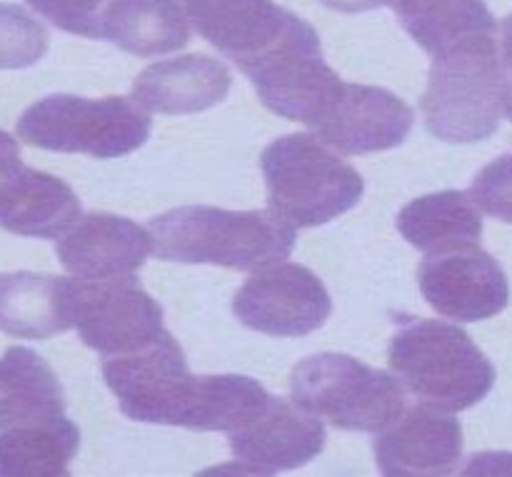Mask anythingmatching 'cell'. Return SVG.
Masks as SVG:
<instances>
[{"mask_svg":"<svg viewBox=\"0 0 512 477\" xmlns=\"http://www.w3.org/2000/svg\"><path fill=\"white\" fill-rule=\"evenodd\" d=\"M103 378L130 420L235 433L258 418L270 395L248 375H193L170 333L130 355L105 358Z\"/></svg>","mask_w":512,"mask_h":477,"instance_id":"6da1fadb","label":"cell"},{"mask_svg":"<svg viewBox=\"0 0 512 477\" xmlns=\"http://www.w3.org/2000/svg\"><path fill=\"white\" fill-rule=\"evenodd\" d=\"M148 230L160 260L210 263L243 273L283 263L295 248V225L273 210L188 205L153 218Z\"/></svg>","mask_w":512,"mask_h":477,"instance_id":"7a4b0ae2","label":"cell"},{"mask_svg":"<svg viewBox=\"0 0 512 477\" xmlns=\"http://www.w3.org/2000/svg\"><path fill=\"white\" fill-rule=\"evenodd\" d=\"M512 83L498 38L480 35L433 55L423 110L425 128L445 143H480L498 130Z\"/></svg>","mask_w":512,"mask_h":477,"instance_id":"3957f363","label":"cell"},{"mask_svg":"<svg viewBox=\"0 0 512 477\" xmlns=\"http://www.w3.org/2000/svg\"><path fill=\"white\" fill-rule=\"evenodd\" d=\"M390 370L423 403L463 413L488 398L495 368L458 325L443 320H403L388 348Z\"/></svg>","mask_w":512,"mask_h":477,"instance_id":"277c9868","label":"cell"},{"mask_svg":"<svg viewBox=\"0 0 512 477\" xmlns=\"http://www.w3.org/2000/svg\"><path fill=\"white\" fill-rule=\"evenodd\" d=\"M268 208L295 228H315L348 213L365 193L363 175L318 135L293 133L260 155Z\"/></svg>","mask_w":512,"mask_h":477,"instance_id":"5b68a950","label":"cell"},{"mask_svg":"<svg viewBox=\"0 0 512 477\" xmlns=\"http://www.w3.org/2000/svg\"><path fill=\"white\" fill-rule=\"evenodd\" d=\"M153 130L148 110L133 98L90 100L80 95H48L20 115L15 133L35 148L53 153H83L98 160L130 155Z\"/></svg>","mask_w":512,"mask_h":477,"instance_id":"8992f818","label":"cell"},{"mask_svg":"<svg viewBox=\"0 0 512 477\" xmlns=\"http://www.w3.org/2000/svg\"><path fill=\"white\" fill-rule=\"evenodd\" d=\"M290 393L300 408L348 433H380L405 410L398 375L340 353H320L295 365Z\"/></svg>","mask_w":512,"mask_h":477,"instance_id":"52a82bcc","label":"cell"},{"mask_svg":"<svg viewBox=\"0 0 512 477\" xmlns=\"http://www.w3.org/2000/svg\"><path fill=\"white\" fill-rule=\"evenodd\" d=\"M243 73L253 80L265 108L310 128L328 113L345 83L325 63L318 33L303 18H298L270 53L250 63Z\"/></svg>","mask_w":512,"mask_h":477,"instance_id":"ba28073f","label":"cell"},{"mask_svg":"<svg viewBox=\"0 0 512 477\" xmlns=\"http://www.w3.org/2000/svg\"><path fill=\"white\" fill-rule=\"evenodd\" d=\"M73 325L80 340L103 358L138 353L168 333L163 308L133 275L73 280Z\"/></svg>","mask_w":512,"mask_h":477,"instance_id":"9c48e42d","label":"cell"},{"mask_svg":"<svg viewBox=\"0 0 512 477\" xmlns=\"http://www.w3.org/2000/svg\"><path fill=\"white\" fill-rule=\"evenodd\" d=\"M233 313L245 328L273 338H303L323 328L333 300L323 280L298 263L260 268L235 293Z\"/></svg>","mask_w":512,"mask_h":477,"instance_id":"30bf717a","label":"cell"},{"mask_svg":"<svg viewBox=\"0 0 512 477\" xmlns=\"http://www.w3.org/2000/svg\"><path fill=\"white\" fill-rule=\"evenodd\" d=\"M420 293L433 310L458 323H480L510 303L505 270L478 245L428 255L418 268Z\"/></svg>","mask_w":512,"mask_h":477,"instance_id":"8fae6325","label":"cell"},{"mask_svg":"<svg viewBox=\"0 0 512 477\" xmlns=\"http://www.w3.org/2000/svg\"><path fill=\"white\" fill-rule=\"evenodd\" d=\"M78 215V195L65 180L25 168L18 140L0 130V228L23 238L53 240Z\"/></svg>","mask_w":512,"mask_h":477,"instance_id":"7c38bea8","label":"cell"},{"mask_svg":"<svg viewBox=\"0 0 512 477\" xmlns=\"http://www.w3.org/2000/svg\"><path fill=\"white\" fill-rule=\"evenodd\" d=\"M415 113L405 100L385 88L343 83L315 135L343 155L380 153L398 148L413 130Z\"/></svg>","mask_w":512,"mask_h":477,"instance_id":"4fadbf2b","label":"cell"},{"mask_svg":"<svg viewBox=\"0 0 512 477\" xmlns=\"http://www.w3.org/2000/svg\"><path fill=\"white\" fill-rule=\"evenodd\" d=\"M325 425L298 403L273 398L245 428L230 433V450L240 470L275 475L295 470L318 458L325 448Z\"/></svg>","mask_w":512,"mask_h":477,"instance_id":"5bb4252c","label":"cell"},{"mask_svg":"<svg viewBox=\"0 0 512 477\" xmlns=\"http://www.w3.org/2000/svg\"><path fill=\"white\" fill-rule=\"evenodd\" d=\"M375 463L388 477L450 475L463 458V428L435 405H415L375 438Z\"/></svg>","mask_w":512,"mask_h":477,"instance_id":"9a60e30c","label":"cell"},{"mask_svg":"<svg viewBox=\"0 0 512 477\" xmlns=\"http://www.w3.org/2000/svg\"><path fill=\"white\" fill-rule=\"evenodd\" d=\"M200 35L240 70L275 48L298 15L273 0H178Z\"/></svg>","mask_w":512,"mask_h":477,"instance_id":"2e32d148","label":"cell"},{"mask_svg":"<svg viewBox=\"0 0 512 477\" xmlns=\"http://www.w3.org/2000/svg\"><path fill=\"white\" fill-rule=\"evenodd\" d=\"M153 253V235L120 215L90 213L55 245L60 265L78 280L128 278Z\"/></svg>","mask_w":512,"mask_h":477,"instance_id":"e0dca14e","label":"cell"},{"mask_svg":"<svg viewBox=\"0 0 512 477\" xmlns=\"http://www.w3.org/2000/svg\"><path fill=\"white\" fill-rule=\"evenodd\" d=\"M230 85L233 75L223 60L193 53L148 65L135 78L133 100L148 113H203L228 98Z\"/></svg>","mask_w":512,"mask_h":477,"instance_id":"ac0fdd59","label":"cell"},{"mask_svg":"<svg viewBox=\"0 0 512 477\" xmlns=\"http://www.w3.org/2000/svg\"><path fill=\"white\" fill-rule=\"evenodd\" d=\"M73 325V280L45 273H0V333L48 340Z\"/></svg>","mask_w":512,"mask_h":477,"instance_id":"d6986e66","label":"cell"},{"mask_svg":"<svg viewBox=\"0 0 512 477\" xmlns=\"http://www.w3.org/2000/svg\"><path fill=\"white\" fill-rule=\"evenodd\" d=\"M100 40L138 58L175 53L190 43V23L178 0H108Z\"/></svg>","mask_w":512,"mask_h":477,"instance_id":"ffe728a7","label":"cell"},{"mask_svg":"<svg viewBox=\"0 0 512 477\" xmlns=\"http://www.w3.org/2000/svg\"><path fill=\"white\" fill-rule=\"evenodd\" d=\"M80 448V430L65 415L0 425V477H65Z\"/></svg>","mask_w":512,"mask_h":477,"instance_id":"44dd1931","label":"cell"},{"mask_svg":"<svg viewBox=\"0 0 512 477\" xmlns=\"http://www.w3.org/2000/svg\"><path fill=\"white\" fill-rule=\"evenodd\" d=\"M398 230L413 248L438 255L478 245L483 218L470 193L443 190L405 205L398 215Z\"/></svg>","mask_w":512,"mask_h":477,"instance_id":"7402d4cb","label":"cell"},{"mask_svg":"<svg viewBox=\"0 0 512 477\" xmlns=\"http://www.w3.org/2000/svg\"><path fill=\"white\" fill-rule=\"evenodd\" d=\"M65 393L58 375L35 350L15 345L0 358V425L35 423L63 415Z\"/></svg>","mask_w":512,"mask_h":477,"instance_id":"603a6c76","label":"cell"},{"mask_svg":"<svg viewBox=\"0 0 512 477\" xmlns=\"http://www.w3.org/2000/svg\"><path fill=\"white\" fill-rule=\"evenodd\" d=\"M393 10L415 43L430 55L498 30L485 0H393Z\"/></svg>","mask_w":512,"mask_h":477,"instance_id":"cb8c5ba5","label":"cell"},{"mask_svg":"<svg viewBox=\"0 0 512 477\" xmlns=\"http://www.w3.org/2000/svg\"><path fill=\"white\" fill-rule=\"evenodd\" d=\"M48 50V28L25 8L0 3V70L30 68Z\"/></svg>","mask_w":512,"mask_h":477,"instance_id":"d4e9b609","label":"cell"},{"mask_svg":"<svg viewBox=\"0 0 512 477\" xmlns=\"http://www.w3.org/2000/svg\"><path fill=\"white\" fill-rule=\"evenodd\" d=\"M470 198L483 213L512 223V153L500 155L475 175Z\"/></svg>","mask_w":512,"mask_h":477,"instance_id":"484cf974","label":"cell"},{"mask_svg":"<svg viewBox=\"0 0 512 477\" xmlns=\"http://www.w3.org/2000/svg\"><path fill=\"white\" fill-rule=\"evenodd\" d=\"M25 3L65 33L100 40V18L108 0H25Z\"/></svg>","mask_w":512,"mask_h":477,"instance_id":"4316f807","label":"cell"},{"mask_svg":"<svg viewBox=\"0 0 512 477\" xmlns=\"http://www.w3.org/2000/svg\"><path fill=\"white\" fill-rule=\"evenodd\" d=\"M465 475H475V473H512V455L508 453H483L475 455L470 460L468 468L463 470Z\"/></svg>","mask_w":512,"mask_h":477,"instance_id":"83f0119b","label":"cell"},{"mask_svg":"<svg viewBox=\"0 0 512 477\" xmlns=\"http://www.w3.org/2000/svg\"><path fill=\"white\" fill-rule=\"evenodd\" d=\"M320 3L330 10H338V13H365V10L393 5V0H320Z\"/></svg>","mask_w":512,"mask_h":477,"instance_id":"f1b7e54d","label":"cell"},{"mask_svg":"<svg viewBox=\"0 0 512 477\" xmlns=\"http://www.w3.org/2000/svg\"><path fill=\"white\" fill-rule=\"evenodd\" d=\"M503 63L512 70V13L503 20Z\"/></svg>","mask_w":512,"mask_h":477,"instance_id":"f546056e","label":"cell"},{"mask_svg":"<svg viewBox=\"0 0 512 477\" xmlns=\"http://www.w3.org/2000/svg\"><path fill=\"white\" fill-rule=\"evenodd\" d=\"M505 115L512 120V88H510V95H508V103H505Z\"/></svg>","mask_w":512,"mask_h":477,"instance_id":"4dcf8cb0","label":"cell"}]
</instances>
